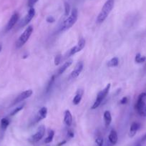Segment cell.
I'll list each match as a JSON object with an SVG mask.
<instances>
[{
    "instance_id": "obj_25",
    "label": "cell",
    "mask_w": 146,
    "mask_h": 146,
    "mask_svg": "<svg viewBox=\"0 0 146 146\" xmlns=\"http://www.w3.org/2000/svg\"><path fill=\"white\" fill-rule=\"evenodd\" d=\"M54 80H55V75H53V76L51 78V79H50V80L49 81L48 85H47V88H46V92H48L50 90L52 86V84L54 83Z\"/></svg>"
},
{
    "instance_id": "obj_16",
    "label": "cell",
    "mask_w": 146,
    "mask_h": 146,
    "mask_svg": "<svg viewBox=\"0 0 146 146\" xmlns=\"http://www.w3.org/2000/svg\"><path fill=\"white\" fill-rule=\"evenodd\" d=\"M140 123H137V122H133L132 123L131 126H130V131H129V136L130 137H133V136H135V135L137 133V132L138 131V130L140 129Z\"/></svg>"
},
{
    "instance_id": "obj_34",
    "label": "cell",
    "mask_w": 146,
    "mask_h": 146,
    "mask_svg": "<svg viewBox=\"0 0 146 146\" xmlns=\"http://www.w3.org/2000/svg\"><path fill=\"white\" fill-rule=\"evenodd\" d=\"M1 50H2V46L0 45V52H1Z\"/></svg>"
},
{
    "instance_id": "obj_17",
    "label": "cell",
    "mask_w": 146,
    "mask_h": 146,
    "mask_svg": "<svg viewBox=\"0 0 146 146\" xmlns=\"http://www.w3.org/2000/svg\"><path fill=\"white\" fill-rule=\"evenodd\" d=\"M103 118H104V121H105V127H108V126L110 125L112 122V116H111V113L110 112L108 111V110H106L105 111L103 114Z\"/></svg>"
},
{
    "instance_id": "obj_33",
    "label": "cell",
    "mask_w": 146,
    "mask_h": 146,
    "mask_svg": "<svg viewBox=\"0 0 146 146\" xmlns=\"http://www.w3.org/2000/svg\"><path fill=\"white\" fill-rule=\"evenodd\" d=\"M145 141H146V134L143 137V138L141 139L142 143H143V142H145Z\"/></svg>"
},
{
    "instance_id": "obj_27",
    "label": "cell",
    "mask_w": 146,
    "mask_h": 146,
    "mask_svg": "<svg viewBox=\"0 0 146 146\" xmlns=\"http://www.w3.org/2000/svg\"><path fill=\"white\" fill-rule=\"evenodd\" d=\"M61 60H62V55L61 54H57L55 57H54V64L56 66L59 65L61 62Z\"/></svg>"
},
{
    "instance_id": "obj_11",
    "label": "cell",
    "mask_w": 146,
    "mask_h": 146,
    "mask_svg": "<svg viewBox=\"0 0 146 146\" xmlns=\"http://www.w3.org/2000/svg\"><path fill=\"white\" fill-rule=\"evenodd\" d=\"M82 70H83V62H79L76 64L74 70H73L71 72V74H70V79L72 80L78 78V77L80 75V73L82 72Z\"/></svg>"
},
{
    "instance_id": "obj_30",
    "label": "cell",
    "mask_w": 146,
    "mask_h": 146,
    "mask_svg": "<svg viewBox=\"0 0 146 146\" xmlns=\"http://www.w3.org/2000/svg\"><path fill=\"white\" fill-rule=\"evenodd\" d=\"M127 102H128V98H127V97H123V98L120 100V104H121V105H125V104H127Z\"/></svg>"
},
{
    "instance_id": "obj_14",
    "label": "cell",
    "mask_w": 146,
    "mask_h": 146,
    "mask_svg": "<svg viewBox=\"0 0 146 146\" xmlns=\"http://www.w3.org/2000/svg\"><path fill=\"white\" fill-rule=\"evenodd\" d=\"M84 94V91L82 89H79L77 91L76 94H75V96L74 97L72 100V103L75 105H78L80 102H81L82 98V95Z\"/></svg>"
},
{
    "instance_id": "obj_1",
    "label": "cell",
    "mask_w": 146,
    "mask_h": 146,
    "mask_svg": "<svg viewBox=\"0 0 146 146\" xmlns=\"http://www.w3.org/2000/svg\"><path fill=\"white\" fill-rule=\"evenodd\" d=\"M115 0H107L105 3L104 4L100 12L98 15L97 18V22L98 23H102L106 19L110 13L111 12L113 9L114 8Z\"/></svg>"
},
{
    "instance_id": "obj_7",
    "label": "cell",
    "mask_w": 146,
    "mask_h": 146,
    "mask_svg": "<svg viewBox=\"0 0 146 146\" xmlns=\"http://www.w3.org/2000/svg\"><path fill=\"white\" fill-rule=\"evenodd\" d=\"M44 133H45V127L44 125H40L36 133L30 137L29 141L32 142V143H37L44 137Z\"/></svg>"
},
{
    "instance_id": "obj_9",
    "label": "cell",
    "mask_w": 146,
    "mask_h": 146,
    "mask_svg": "<svg viewBox=\"0 0 146 146\" xmlns=\"http://www.w3.org/2000/svg\"><path fill=\"white\" fill-rule=\"evenodd\" d=\"M35 13H36V12H35V8L34 7L29 8V11H28V13L27 14L26 16L23 18V19L21 21L19 26L22 27L27 26V25L31 22V20L33 19L34 17H35Z\"/></svg>"
},
{
    "instance_id": "obj_22",
    "label": "cell",
    "mask_w": 146,
    "mask_h": 146,
    "mask_svg": "<svg viewBox=\"0 0 146 146\" xmlns=\"http://www.w3.org/2000/svg\"><path fill=\"white\" fill-rule=\"evenodd\" d=\"M146 60V57L145 56H142L140 53L136 54L135 57V62L136 63H138V64H140V63H143Z\"/></svg>"
},
{
    "instance_id": "obj_24",
    "label": "cell",
    "mask_w": 146,
    "mask_h": 146,
    "mask_svg": "<svg viewBox=\"0 0 146 146\" xmlns=\"http://www.w3.org/2000/svg\"><path fill=\"white\" fill-rule=\"evenodd\" d=\"M64 16H69L70 13V5L68 2H64Z\"/></svg>"
},
{
    "instance_id": "obj_28",
    "label": "cell",
    "mask_w": 146,
    "mask_h": 146,
    "mask_svg": "<svg viewBox=\"0 0 146 146\" xmlns=\"http://www.w3.org/2000/svg\"><path fill=\"white\" fill-rule=\"evenodd\" d=\"M38 2V0H29L28 1V6H29V8L33 7L34 5Z\"/></svg>"
},
{
    "instance_id": "obj_12",
    "label": "cell",
    "mask_w": 146,
    "mask_h": 146,
    "mask_svg": "<svg viewBox=\"0 0 146 146\" xmlns=\"http://www.w3.org/2000/svg\"><path fill=\"white\" fill-rule=\"evenodd\" d=\"M19 15L17 12H15L13 15H12L11 18L9 19V22H8L7 25L6 27V31H9L15 27V25L17 23L18 20H19Z\"/></svg>"
},
{
    "instance_id": "obj_29",
    "label": "cell",
    "mask_w": 146,
    "mask_h": 146,
    "mask_svg": "<svg viewBox=\"0 0 146 146\" xmlns=\"http://www.w3.org/2000/svg\"><path fill=\"white\" fill-rule=\"evenodd\" d=\"M46 21H47V22H48V23H54V22H55V19H54V17L52 16H49L47 17V19H46Z\"/></svg>"
},
{
    "instance_id": "obj_35",
    "label": "cell",
    "mask_w": 146,
    "mask_h": 146,
    "mask_svg": "<svg viewBox=\"0 0 146 146\" xmlns=\"http://www.w3.org/2000/svg\"><path fill=\"white\" fill-rule=\"evenodd\" d=\"M135 146H141V144H137V145H135Z\"/></svg>"
},
{
    "instance_id": "obj_2",
    "label": "cell",
    "mask_w": 146,
    "mask_h": 146,
    "mask_svg": "<svg viewBox=\"0 0 146 146\" xmlns=\"http://www.w3.org/2000/svg\"><path fill=\"white\" fill-rule=\"evenodd\" d=\"M135 109L140 116L146 117V93L140 94L135 105Z\"/></svg>"
},
{
    "instance_id": "obj_23",
    "label": "cell",
    "mask_w": 146,
    "mask_h": 146,
    "mask_svg": "<svg viewBox=\"0 0 146 146\" xmlns=\"http://www.w3.org/2000/svg\"><path fill=\"white\" fill-rule=\"evenodd\" d=\"M25 103H24V104H22V105H19V107H17V108H15V109L13 111H12V113H11L10 115H11V116H14V115H16L17 113H19V111H21V110H22L23 109L24 107H25Z\"/></svg>"
},
{
    "instance_id": "obj_21",
    "label": "cell",
    "mask_w": 146,
    "mask_h": 146,
    "mask_svg": "<svg viewBox=\"0 0 146 146\" xmlns=\"http://www.w3.org/2000/svg\"><path fill=\"white\" fill-rule=\"evenodd\" d=\"M54 131L52 130H50L48 132V135L47 137L44 139V143L46 144H48V143H50L52 141L53 138H54Z\"/></svg>"
},
{
    "instance_id": "obj_31",
    "label": "cell",
    "mask_w": 146,
    "mask_h": 146,
    "mask_svg": "<svg viewBox=\"0 0 146 146\" xmlns=\"http://www.w3.org/2000/svg\"><path fill=\"white\" fill-rule=\"evenodd\" d=\"M75 134H74V132L72 130H67V136H68L69 138H72L74 137Z\"/></svg>"
},
{
    "instance_id": "obj_19",
    "label": "cell",
    "mask_w": 146,
    "mask_h": 146,
    "mask_svg": "<svg viewBox=\"0 0 146 146\" xmlns=\"http://www.w3.org/2000/svg\"><path fill=\"white\" fill-rule=\"evenodd\" d=\"M119 64V59L117 57H113L111 60H109L107 63V66L108 67H117Z\"/></svg>"
},
{
    "instance_id": "obj_13",
    "label": "cell",
    "mask_w": 146,
    "mask_h": 146,
    "mask_svg": "<svg viewBox=\"0 0 146 146\" xmlns=\"http://www.w3.org/2000/svg\"><path fill=\"white\" fill-rule=\"evenodd\" d=\"M117 140H118V136H117V132L114 130H112L110 132V134L108 135L109 143L111 145H115L117 143Z\"/></svg>"
},
{
    "instance_id": "obj_5",
    "label": "cell",
    "mask_w": 146,
    "mask_h": 146,
    "mask_svg": "<svg viewBox=\"0 0 146 146\" xmlns=\"http://www.w3.org/2000/svg\"><path fill=\"white\" fill-rule=\"evenodd\" d=\"M110 87H111L110 84H108V85H107V86L105 87V88H104L102 90L100 91V92H98V95H97L96 100H95V102H94V104L92 105L91 109L92 110L96 109V108H98V107L101 105V103L102 102V101L105 100V98H106V96L108 95V94L109 93Z\"/></svg>"
},
{
    "instance_id": "obj_10",
    "label": "cell",
    "mask_w": 146,
    "mask_h": 146,
    "mask_svg": "<svg viewBox=\"0 0 146 146\" xmlns=\"http://www.w3.org/2000/svg\"><path fill=\"white\" fill-rule=\"evenodd\" d=\"M47 115V109L45 107H42L40 109L36 115H35V118H34V124L35 123H37L39 122H40L41 120H42L43 119L46 118Z\"/></svg>"
},
{
    "instance_id": "obj_3",
    "label": "cell",
    "mask_w": 146,
    "mask_h": 146,
    "mask_svg": "<svg viewBox=\"0 0 146 146\" xmlns=\"http://www.w3.org/2000/svg\"><path fill=\"white\" fill-rule=\"evenodd\" d=\"M78 18V11L77 8H73L71 11V14L63 22L61 31H65L71 28L75 25Z\"/></svg>"
},
{
    "instance_id": "obj_15",
    "label": "cell",
    "mask_w": 146,
    "mask_h": 146,
    "mask_svg": "<svg viewBox=\"0 0 146 146\" xmlns=\"http://www.w3.org/2000/svg\"><path fill=\"white\" fill-rule=\"evenodd\" d=\"M64 123L67 126H69V127H70L72 125V115L71 112H70L69 110H65V112H64Z\"/></svg>"
},
{
    "instance_id": "obj_36",
    "label": "cell",
    "mask_w": 146,
    "mask_h": 146,
    "mask_svg": "<svg viewBox=\"0 0 146 146\" xmlns=\"http://www.w3.org/2000/svg\"><path fill=\"white\" fill-rule=\"evenodd\" d=\"M47 146H49V145H47Z\"/></svg>"
},
{
    "instance_id": "obj_8",
    "label": "cell",
    "mask_w": 146,
    "mask_h": 146,
    "mask_svg": "<svg viewBox=\"0 0 146 146\" xmlns=\"http://www.w3.org/2000/svg\"><path fill=\"white\" fill-rule=\"evenodd\" d=\"M32 94H33V91H32V90H27L24 91V92H22V93L18 95L17 97L14 100L12 105H16V104L19 103V102H22V101H24L25 100L30 98V97L32 95Z\"/></svg>"
},
{
    "instance_id": "obj_6",
    "label": "cell",
    "mask_w": 146,
    "mask_h": 146,
    "mask_svg": "<svg viewBox=\"0 0 146 146\" xmlns=\"http://www.w3.org/2000/svg\"><path fill=\"white\" fill-rule=\"evenodd\" d=\"M85 42H85V40L84 38L80 39L79 41H78V44H77L76 46H75V47H73L72 48H71L70 50H69V52H67V57H70V56L74 55V54H75L76 53L80 52L81 50H82V49L85 47Z\"/></svg>"
},
{
    "instance_id": "obj_32",
    "label": "cell",
    "mask_w": 146,
    "mask_h": 146,
    "mask_svg": "<svg viewBox=\"0 0 146 146\" xmlns=\"http://www.w3.org/2000/svg\"><path fill=\"white\" fill-rule=\"evenodd\" d=\"M66 143H67V140H64V141H62V142H61V143H59L58 145H57V146H61V145H63L65 144Z\"/></svg>"
},
{
    "instance_id": "obj_18",
    "label": "cell",
    "mask_w": 146,
    "mask_h": 146,
    "mask_svg": "<svg viewBox=\"0 0 146 146\" xmlns=\"http://www.w3.org/2000/svg\"><path fill=\"white\" fill-rule=\"evenodd\" d=\"M72 64V60H67V62H65V63H64V64H63V65L62 66L60 69H59L58 72H57V76H59V75H62V73L64 72L65 71V70H67V69L68 68V67H70Z\"/></svg>"
},
{
    "instance_id": "obj_26",
    "label": "cell",
    "mask_w": 146,
    "mask_h": 146,
    "mask_svg": "<svg viewBox=\"0 0 146 146\" xmlns=\"http://www.w3.org/2000/svg\"><path fill=\"white\" fill-rule=\"evenodd\" d=\"M95 143L98 145V146H103L104 144V140L102 137L100 136H98L97 137V138L95 139Z\"/></svg>"
},
{
    "instance_id": "obj_4",
    "label": "cell",
    "mask_w": 146,
    "mask_h": 146,
    "mask_svg": "<svg viewBox=\"0 0 146 146\" xmlns=\"http://www.w3.org/2000/svg\"><path fill=\"white\" fill-rule=\"evenodd\" d=\"M33 27L32 25H29L25 29V30L24 31L23 33L19 36V37L18 38L17 41L16 42V47L17 48H20L22 46H24V44L27 42L29 40V37L32 35V32H33Z\"/></svg>"
},
{
    "instance_id": "obj_20",
    "label": "cell",
    "mask_w": 146,
    "mask_h": 146,
    "mask_svg": "<svg viewBox=\"0 0 146 146\" xmlns=\"http://www.w3.org/2000/svg\"><path fill=\"white\" fill-rule=\"evenodd\" d=\"M9 123H10V121L8 118L7 117H4L1 120V122H0V125H1V129L2 130H5L9 126Z\"/></svg>"
}]
</instances>
